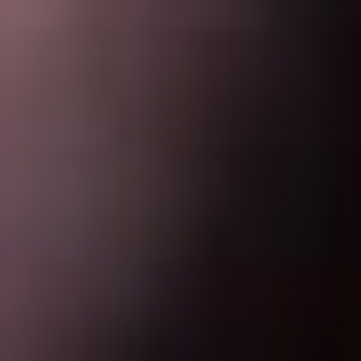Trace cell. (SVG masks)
I'll list each match as a JSON object with an SVG mask.
<instances>
[]
</instances>
